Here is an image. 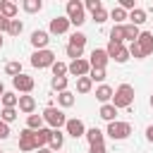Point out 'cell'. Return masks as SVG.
<instances>
[{
    "label": "cell",
    "instance_id": "cell-1",
    "mask_svg": "<svg viewBox=\"0 0 153 153\" xmlns=\"http://www.w3.org/2000/svg\"><path fill=\"white\" fill-rule=\"evenodd\" d=\"M134 103V88L129 84H122L115 93H112V105L115 108H129Z\"/></svg>",
    "mask_w": 153,
    "mask_h": 153
},
{
    "label": "cell",
    "instance_id": "cell-2",
    "mask_svg": "<svg viewBox=\"0 0 153 153\" xmlns=\"http://www.w3.org/2000/svg\"><path fill=\"white\" fill-rule=\"evenodd\" d=\"M67 19H69V24H74V26H81V24L86 22V17H84V5H81L79 0H69V2H67Z\"/></svg>",
    "mask_w": 153,
    "mask_h": 153
},
{
    "label": "cell",
    "instance_id": "cell-3",
    "mask_svg": "<svg viewBox=\"0 0 153 153\" xmlns=\"http://www.w3.org/2000/svg\"><path fill=\"white\" fill-rule=\"evenodd\" d=\"M43 122H48L50 124V129H60V127H65V122H67V117H65V112L62 110H57V108H45L43 110Z\"/></svg>",
    "mask_w": 153,
    "mask_h": 153
},
{
    "label": "cell",
    "instance_id": "cell-4",
    "mask_svg": "<svg viewBox=\"0 0 153 153\" xmlns=\"http://www.w3.org/2000/svg\"><path fill=\"white\" fill-rule=\"evenodd\" d=\"M31 65L33 67H38V69H43V67H53L55 65V53L53 50H36L33 55H31Z\"/></svg>",
    "mask_w": 153,
    "mask_h": 153
},
{
    "label": "cell",
    "instance_id": "cell-5",
    "mask_svg": "<svg viewBox=\"0 0 153 153\" xmlns=\"http://www.w3.org/2000/svg\"><path fill=\"white\" fill-rule=\"evenodd\" d=\"M129 134H131V124L129 122H117L115 120V122L108 124V136L110 139H117L120 141V139H127Z\"/></svg>",
    "mask_w": 153,
    "mask_h": 153
},
{
    "label": "cell",
    "instance_id": "cell-6",
    "mask_svg": "<svg viewBox=\"0 0 153 153\" xmlns=\"http://www.w3.org/2000/svg\"><path fill=\"white\" fill-rule=\"evenodd\" d=\"M19 151H24V153H31V151H36V131H31V129H24V131L19 134Z\"/></svg>",
    "mask_w": 153,
    "mask_h": 153
},
{
    "label": "cell",
    "instance_id": "cell-7",
    "mask_svg": "<svg viewBox=\"0 0 153 153\" xmlns=\"http://www.w3.org/2000/svg\"><path fill=\"white\" fill-rule=\"evenodd\" d=\"M108 53L103 50V48H96L93 53H91V60H88V65H91V69H105V65H108Z\"/></svg>",
    "mask_w": 153,
    "mask_h": 153
},
{
    "label": "cell",
    "instance_id": "cell-8",
    "mask_svg": "<svg viewBox=\"0 0 153 153\" xmlns=\"http://www.w3.org/2000/svg\"><path fill=\"white\" fill-rule=\"evenodd\" d=\"M67 72H69V74H74V76H86V74L91 72V65H88V60H84V57H81V60H74V62L67 67Z\"/></svg>",
    "mask_w": 153,
    "mask_h": 153
},
{
    "label": "cell",
    "instance_id": "cell-9",
    "mask_svg": "<svg viewBox=\"0 0 153 153\" xmlns=\"http://www.w3.org/2000/svg\"><path fill=\"white\" fill-rule=\"evenodd\" d=\"M12 84H14V88H17V91H22V93L33 91V76H29V74H19V76H14V79H12Z\"/></svg>",
    "mask_w": 153,
    "mask_h": 153
},
{
    "label": "cell",
    "instance_id": "cell-10",
    "mask_svg": "<svg viewBox=\"0 0 153 153\" xmlns=\"http://www.w3.org/2000/svg\"><path fill=\"white\" fill-rule=\"evenodd\" d=\"M136 45L141 48L143 57H146V55H151V53H153V33L141 31V33H139V38H136Z\"/></svg>",
    "mask_w": 153,
    "mask_h": 153
},
{
    "label": "cell",
    "instance_id": "cell-11",
    "mask_svg": "<svg viewBox=\"0 0 153 153\" xmlns=\"http://www.w3.org/2000/svg\"><path fill=\"white\" fill-rule=\"evenodd\" d=\"M65 127H67V134H69V136H74V139H79V136H84V134H86V129H84V122H81V120H67V122H65Z\"/></svg>",
    "mask_w": 153,
    "mask_h": 153
},
{
    "label": "cell",
    "instance_id": "cell-12",
    "mask_svg": "<svg viewBox=\"0 0 153 153\" xmlns=\"http://www.w3.org/2000/svg\"><path fill=\"white\" fill-rule=\"evenodd\" d=\"M48 41H50L48 31H33V33H31V45H33L36 50H45Z\"/></svg>",
    "mask_w": 153,
    "mask_h": 153
},
{
    "label": "cell",
    "instance_id": "cell-13",
    "mask_svg": "<svg viewBox=\"0 0 153 153\" xmlns=\"http://www.w3.org/2000/svg\"><path fill=\"white\" fill-rule=\"evenodd\" d=\"M69 29V19L67 17H55V19H50V33H65Z\"/></svg>",
    "mask_w": 153,
    "mask_h": 153
},
{
    "label": "cell",
    "instance_id": "cell-14",
    "mask_svg": "<svg viewBox=\"0 0 153 153\" xmlns=\"http://www.w3.org/2000/svg\"><path fill=\"white\" fill-rule=\"evenodd\" d=\"M19 110L22 112H26V115H31L33 110H36V100H33V96H19Z\"/></svg>",
    "mask_w": 153,
    "mask_h": 153
},
{
    "label": "cell",
    "instance_id": "cell-15",
    "mask_svg": "<svg viewBox=\"0 0 153 153\" xmlns=\"http://www.w3.org/2000/svg\"><path fill=\"white\" fill-rule=\"evenodd\" d=\"M62 141H65V136L60 134V129H53V131H50V141H48L50 151H53V153L60 151V148H62Z\"/></svg>",
    "mask_w": 153,
    "mask_h": 153
},
{
    "label": "cell",
    "instance_id": "cell-16",
    "mask_svg": "<svg viewBox=\"0 0 153 153\" xmlns=\"http://www.w3.org/2000/svg\"><path fill=\"white\" fill-rule=\"evenodd\" d=\"M0 14H2L5 19H14V14H17V5L10 2V0H2V5H0Z\"/></svg>",
    "mask_w": 153,
    "mask_h": 153
},
{
    "label": "cell",
    "instance_id": "cell-17",
    "mask_svg": "<svg viewBox=\"0 0 153 153\" xmlns=\"http://www.w3.org/2000/svg\"><path fill=\"white\" fill-rule=\"evenodd\" d=\"M112 93H115V91H112V88H110L108 84H103V86H98V88H96V98H98V100H100L103 105H105V103H108V100L112 98Z\"/></svg>",
    "mask_w": 153,
    "mask_h": 153
},
{
    "label": "cell",
    "instance_id": "cell-18",
    "mask_svg": "<svg viewBox=\"0 0 153 153\" xmlns=\"http://www.w3.org/2000/svg\"><path fill=\"white\" fill-rule=\"evenodd\" d=\"M103 120H108V122H115V115H117V108L112 105V103H105L103 108H100V112H98Z\"/></svg>",
    "mask_w": 153,
    "mask_h": 153
},
{
    "label": "cell",
    "instance_id": "cell-19",
    "mask_svg": "<svg viewBox=\"0 0 153 153\" xmlns=\"http://www.w3.org/2000/svg\"><path fill=\"white\" fill-rule=\"evenodd\" d=\"M26 129H31V131L43 129V115H29L26 117Z\"/></svg>",
    "mask_w": 153,
    "mask_h": 153
},
{
    "label": "cell",
    "instance_id": "cell-20",
    "mask_svg": "<svg viewBox=\"0 0 153 153\" xmlns=\"http://www.w3.org/2000/svg\"><path fill=\"white\" fill-rule=\"evenodd\" d=\"M84 136L88 139V143H91V146H96V143H103V131H100L98 127H91V129H88Z\"/></svg>",
    "mask_w": 153,
    "mask_h": 153
},
{
    "label": "cell",
    "instance_id": "cell-21",
    "mask_svg": "<svg viewBox=\"0 0 153 153\" xmlns=\"http://www.w3.org/2000/svg\"><path fill=\"white\" fill-rule=\"evenodd\" d=\"M50 131H53V129H38V131H36V151L43 148V146L50 141Z\"/></svg>",
    "mask_w": 153,
    "mask_h": 153
},
{
    "label": "cell",
    "instance_id": "cell-22",
    "mask_svg": "<svg viewBox=\"0 0 153 153\" xmlns=\"http://www.w3.org/2000/svg\"><path fill=\"white\" fill-rule=\"evenodd\" d=\"M129 19H131V24H134V26H139V24H143V22H146V12H143L141 7H134V10L129 12Z\"/></svg>",
    "mask_w": 153,
    "mask_h": 153
},
{
    "label": "cell",
    "instance_id": "cell-23",
    "mask_svg": "<svg viewBox=\"0 0 153 153\" xmlns=\"http://www.w3.org/2000/svg\"><path fill=\"white\" fill-rule=\"evenodd\" d=\"M122 26H124V38H129V41L134 43V41L139 38V33H141L139 26H134V24H122Z\"/></svg>",
    "mask_w": 153,
    "mask_h": 153
},
{
    "label": "cell",
    "instance_id": "cell-24",
    "mask_svg": "<svg viewBox=\"0 0 153 153\" xmlns=\"http://www.w3.org/2000/svg\"><path fill=\"white\" fill-rule=\"evenodd\" d=\"M110 41H115V43H122V41H124V26H122V24H115V26H112Z\"/></svg>",
    "mask_w": 153,
    "mask_h": 153
},
{
    "label": "cell",
    "instance_id": "cell-25",
    "mask_svg": "<svg viewBox=\"0 0 153 153\" xmlns=\"http://www.w3.org/2000/svg\"><path fill=\"white\" fill-rule=\"evenodd\" d=\"M91 86H93V81H91L88 76H79V79H76V91H79V93H88Z\"/></svg>",
    "mask_w": 153,
    "mask_h": 153
},
{
    "label": "cell",
    "instance_id": "cell-26",
    "mask_svg": "<svg viewBox=\"0 0 153 153\" xmlns=\"http://www.w3.org/2000/svg\"><path fill=\"white\" fill-rule=\"evenodd\" d=\"M22 29H24V24H22L19 19H10V24H7V33H10V36H19Z\"/></svg>",
    "mask_w": 153,
    "mask_h": 153
},
{
    "label": "cell",
    "instance_id": "cell-27",
    "mask_svg": "<svg viewBox=\"0 0 153 153\" xmlns=\"http://www.w3.org/2000/svg\"><path fill=\"white\" fill-rule=\"evenodd\" d=\"M57 100H60V105H62V108H72V105H74V93L62 91V93L57 96Z\"/></svg>",
    "mask_w": 153,
    "mask_h": 153
},
{
    "label": "cell",
    "instance_id": "cell-28",
    "mask_svg": "<svg viewBox=\"0 0 153 153\" xmlns=\"http://www.w3.org/2000/svg\"><path fill=\"white\" fill-rule=\"evenodd\" d=\"M69 45H74V48H84V45H86V36L79 33V31L72 33V36H69Z\"/></svg>",
    "mask_w": 153,
    "mask_h": 153
},
{
    "label": "cell",
    "instance_id": "cell-29",
    "mask_svg": "<svg viewBox=\"0 0 153 153\" xmlns=\"http://www.w3.org/2000/svg\"><path fill=\"white\" fill-rule=\"evenodd\" d=\"M0 120H2L5 124L14 122V120H17V110H14V108H2V115H0Z\"/></svg>",
    "mask_w": 153,
    "mask_h": 153
},
{
    "label": "cell",
    "instance_id": "cell-30",
    "mask_svg": "<svg viewBox=\"0 0 153 153\" xmlns=\"http://www.w3.org/2000/svg\"><path fill=\"white\" fill-rule=\"evenodd\" d=\"M0 100H2V105H5V108H14V105L19 103V96H14V93H2V98H0Z\"/></svg>",
    "mask_w": 153,
    "mask_h": 153
},
{
    "label": "cell",
    "instance_id": "cell-31",
    "mask_svg": "<svg viewBox=\"0 0 153 153\" xmlns=\"http://www.w3.org/2000/svg\"><path fill=\"white\" fill-rule=\"evenodd\" d=\"M5 72H7V74L14 79V76H19V74H22V65H19V62H7Z\"/></svg>",
    "mask_w": 153,
    "mask_h": 153
},
{
    "label": "cell",
    "instance_id": "cell-32",
    "mask_svg": "<svg viewBox=\"0 0 153 153\" xmlns=\"http://www.w3.org/2000/svg\"><path fill=\"white\" fill-rule=\"evenodd\" d=\"M53 88L55 91H67V76H53Z\"/></svg>",
    "mask_w": 153,
    "mask_h": 153
},
{
    "label": "cell",
    "instance_id": "cell-33",
    "mask_svg": "<svg viewBox=\"0 0 153 153\" xmlns=\"http://www.w3.org/2000/svg\"><path fill=\"white\" fill-rule=\"evenodd\" d=\"M41 7H43L41 0H24V10H26V12H38Z\"/></svg>",
    "mask_w": 153,
    "mask_h": 153
},
{
    "label": "cell",
    "instance_id": "cell-34",
    "mask_svg": "<svg viewBox=\"0 0 153 153\" xmlns=\"http://www.w3.org/2000/svg\"><path fill=\"white\" fill-rule=\"evenodd\" d=\"M122 48H124L122 43H115V41H110V43H108V48H105V53H108V57H115V55H117Z\"/></svg>",
    "mask_w": 153,
    "mask_h": 153
},
{
    "label": "cell",
    "instance_id": "cell-35",
    "mask_svg": "<svg viewBox=\"0 0 153 153\" xmlns=\"http://www.w3.org/2000/svg\"><path fill=\"white\" fill-rule=\"evenodd\" d=\"M50 69H53L55 76H65V74H67V65H65V62H57V60H55V65H53Z\"/></svg>",
    "mask_w": 153,
    "mask_h": 153
},
{
    "label": "cell",
    "instance_id": "cell-36",
    "mask_svg": "<svg viewBox=\"0 0 153 153\" xmlns=\"http://www.w3.org/2000/svg\"><path fill=\"white\" fill-rule=\"evenodd\" d=\"M81 50H84V48H74V45H67V55L72 57V62H74V60H81Z\"/></svg>",
    "mask_w": 153,
    "mask_h": 153
},
{
    "label": "cell",
    "instance_id": "cell-37",
    "mask_svg": "<svg viewBox=\"0 0 153 153\" xmlns=\"http://www.w3.org/2000/svg\"><path fill=\"white\" fill-rule=\"evenodd\" d=\"M108 17H110V12H108L105 7H103V10H98V12H93V19H96L98 24H103V22H105Z\"/></svg>",
    "mask_w": 153,
    "mask_h": 153
},
{
    "label": "cell",
    "instance_id": "cell-38",
    "mask_svg": "<svg viewBox=\"0 0 153 153\" xmlns=\"http://www.w3.org/2000/svg\"><path fill=\"white\" fill-rule=\"evenodd\" d=\"M110 17H112L115 22H122V19H127V12H124L122 7H115V10L110 12Z\"/></svg>",
    "mask_w": 153,
    "mask_h": 153
},
{
    "label": "cell",
    "instance_id": "cell-39",
    "mask_svg": "<svg viewBox=\"0 0 153 153\" xmlns=\"http://www.w3.org/2000/svg\"><path fill=\"white\" fill-rule=\"evenodd\" d=\"M129 55H134L136 60H143V53H141V48L136 45V41H134V43L129 45Z\"/></svg>",
    "mask_w": 153,
    "mask_h": 153
},
{
    "label": "cell",
    "instance_id": "cell-40",
    "mask_svg": "<svg viewBox=\"0 0 153 153\" xmlns=\"http://www.w3.org/2000/svg\"><path fill=\"white\" fill-rule=\"evenodd\" d=\"M91 81H103L105 79V69H91Z\"/></svg>",
    "mask_w": 153,
    "mask_h": 153
},
{
    "label": "cell",
    "instance_id": "cell-41",
    "mask_svg": "<svg viewBox=\"0 0 153 153\" xmlns=\"http://www.w3.org/2000/svg\"><path fill=\"white\" fill-rule=\"evenodd\" d=\"M86 7H88L91 12H98V10H103V2H100V0H86Z\"/></svg>",
    "mask_w": 153,
    "mask_h": 153
},
{
    "label": "cell",
    "instance_id": "cell-42",
    "mask_svg": "<svg viewBox=\"0 0 153 153\" xmlns=\"http://www.w3.org/2000/svg\"><path fill=\"white\" fill-rule=\"evenodd\" d=\"M7 136H10V127L0 120V139H7Z\"/></svg>",
    "mask_w": 153,
    "mask_h": 153
},
{
    "label": "cell",
    "instance_id": "cell-43",
    "mask_svg": "<svg viewBox=\"0 0 153 153\" xmlns=\"http://www.w3.org/2000/svg\"><path fill=\"white\" fill-rule=\"evenodd\" d=\"M91 153H108V151H105V143H96V146H91Z\"/></svg>",
    "mask_w": 153,
    "mask_h": 153
},
{
    "label": "cell",
    "instance_id": "cell-44",
    "mask_svg": "<svg viewBox=\"0 0 153 153\" xmlns=\"http://www.w3.org/2000/svg\"><path fill=\"white\" fill-rule=\"evenodd\" d=\"M7 24H10V19H5V17L0 14V31H7Z\"/></svg>",
    "mask_w": 153,
    "mask_h": 153
},
{
    "label": "cell",
    "instance_id": "cell-45",
    "mask_svg": "<svg viewBox=\"0 0 153 153\" xmlns=\"http://www.w3.org/2000/svg\"><path fill=\"white\" fill-rule=\"evenodd\" d=\"M146 139H148V141H151V143H153V124H151V127H148V129H146Z\"/></svg>",
    "mask_w": 153,
    "mask_h": 153
},
{
    "label": "cell",
    "instance_id": "cell-46",
    "mask_svg": "<svg viewBox=\"0 0 153 153\" xmlns=\"http://www.w3.org/2000/svg\"><path fill=\"white\" fill-rule=\"evenodd\" d=\"M38 153H53V151H50V148H45V146H43V148H38Z\"/></svg>",
    "mask_w": 153,
    "mask_h": 153
},
{
    "label": "cell",
    "instance_id": "cell-47",
    "mask_svg": "<svg viewBox=\"0 0 153 153\" xmlns=\"http://www.w3.org/2000/svg\"><path fill=\"white\" fill-rule=\"evenodd\" d=\"M2 93H5V86H2V81H0V98H2Z\"/></svg>",
    "mask_w": 153,
    "mask_h": 153
},
{
    "label": "cell",
    "instance_id": "cell-48",
    "mask_svg": "<svg viewBox=\"0 0 153 153\" xmlns=\"http://www.w3.org/2000/svg\"><path fill=\"white\" fill-rule=\"evenodd\" d=\"M151 108H153V96H151Z\"/></svg>",
    "mask_w": 153,
    "mask_h": 153
},
{
    "label": "cell",
    "instance_id": "cell-49",
    "mask_svg": "<svg viewBox=\"0 0 153 153\" xmlns=\"http://www.w3.org/2000/svg\"><path fill=\"white\" fill-rule=\"evenodd\" d=\"M0 48H2V36H0Z\"/></svg>",
    "mask_w": 153,
    "mask_h": 153
},
{
    "label": "cell",
    "instance_id": "cell-50",
    "mask_svg": "<svg viewBox=\"0 0 153 153\" xmlns=\"http://www.w3.org/2000/svg\"><path fill=\"white\" fill-rule=\"evenodd\" d=\"M0 153H2V151H0Z\"/></svg>",
    "mask_w": 153,
    "mask_h": 153
}]
</instances>
